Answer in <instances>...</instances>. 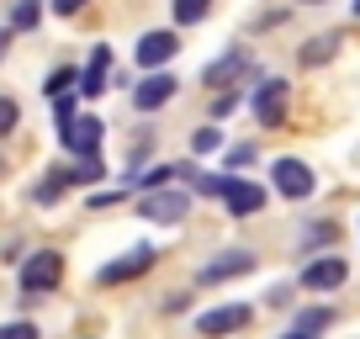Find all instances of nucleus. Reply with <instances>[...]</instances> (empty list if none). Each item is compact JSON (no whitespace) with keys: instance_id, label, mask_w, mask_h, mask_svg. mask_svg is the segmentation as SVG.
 Instances as JSON below:
<instances>
[{"instance_id":"f257e3e1","label":"nucleus","mask_w":360,"mask_h":339,"mask_svg":"<svg viewBox=\"0 0 360 339\" xmlns=\"http://www.w3.org/2000/svg\"><path fill=\"white\" fill-rule=\"evenodd\" d=\"M58 281H64V255H58V249H37L32 260L22 265V292H27V302H32V297H43V292H53Z\"/></svg>"},{"instance_id":"f03ea898","label":"nucleus","mask_w":360,"mask_h":339,"mask_svg":"<svg viewBox=\"0 0 360 339\" xmlns=\"http://www.w3.org/2000/svg\"><path fill=\"white\" fill-rule=\"evenodd\" d=\"M270 186H276L286 202H302V196H313V170H307L302 159H276V165H270Z\"/></svg>"},{"instance_id":"7ed1b4c3","label":"nucleus","mask_w":360,"mask_h":339,"mask_svg":"<svg viewBox=\"0 0 360 339\" xmlns=\"http://www.w3.org/2000/svg\"><path fill=\"white\" fill-rule=\"evenodd\" d=\"M249 302H228V307H212V313H202L196 318V334L202 339H223V334H233V328H249Z\"/></svg>"},{"instance_id":"20e7f679","label":"nucleus","mask_w":360,"mask_h":339,"mask_svg":"<svg viewBox=\"0 0 360 339\" xmlns=\"http://www.w3.org/2000/svg\"><path fill=\"white\" fill-rule=\"evenodd\" d=\"M345 276H349V265L339 260V255H323V260H307L302 265V286H307V292H339Z\"/></svg>"},{"instance_id":"39448f33","label":"nucleus","mask_w":360,"mask_h":339,"mask_svg":"<svg viewBox=\"0 0 360 339\" xmlns=\"http://www.w3.org/2000/svg\"><path fill=\"white\" fill-rule=\"evenodd\" d=\"M186 191H169V186H159V191H148L143 196V217L148 223H180V217H186Z\"/></svg>"},{"instance_id":"423d86ee","label":"nucleus","mask_w":360,"mask_h":339,"mask_svg":"<svg viewBox=\"0 0 360 339\" xmlns=\"http://www.w3.org/2000/svg\"><path fill=\"white\" fill-rule=\"evenodd\" d=\"M255 271V255L249 249H228V255H217V260L202 265V286H217V281H233V276Z\"/></svg>"},{"instance_id":"0eeeda50","label":"nucleus","mask_w":360,"mask_h":339,"mask_svg":"<svg viewBox=\"0 0 360 339\" xmlns=\"http://www.w3.org/2000/svg\"><path fill=\"white\" fill-rule=\"evenodd\" d=\"M286 91H292L286 79H265V85L255 91V117H259L265 127H281V112H286Z\"/></svg>"},{"instance_id":"6e6552de","label":"nucleus","mask_w":360,"mask_h":339,"mask_svg":"<svg viewBox=\"0 0 360 339\" xmlns=\"http://www.w3.org/2000/svg\"><path fill=\"white\" fill-rule=\"evenodd\" d=\"M175 85H180V79L169 75V69H165V75H148L143 85L133 91V106H138V112H159V106H165L169 96H175Z\"/></svg>"},{"instance_id":"1a4fd4ad","label":"nucleus","mask_w":360,"mask_h":339,"mask_svg":"<svg viewBox=\"0 0 360 339\" xmlns=\"http://www.w3.org/2000/svg\"><path fill=\"white\" fill-rule=\"evenodd\" d=\"M175 53H180V37H175V32H148V37H138V64H143V69L169 64Z\"/></svg>"},{"instance_id":"9d476101","label":"nucleus","mask_w":360,"mask_h":339,"mask_svg":"<svg viewBox=\"0 0 360 339\" xmlns=\"http://www.w3.org/2000/svg\"><path fill=\"white\" fill-rule=\"evenodd\" d=\"M223 207L233 217H255L259 207H265V186H255V181H233L228 186V196H223Z\"/></svg>"},{"instance_id":"9b49d317","label":"nucleus","mask_w":360,"mask_h":339,"mask_svg":"<svg viewBox=\"0 0 360 339\" xmlns=\"http://www.w3.org/2000/svg\"><path fill=\"white\" fill-rule=\"evenodd\" d=\"M244 69H249V53H244V48H233V53H223L217 64H207V75H202V79H207V85H233Z\"/></svg>"},{"instance_id":"f8f14e48","label":"nucleus","mask_w":360,"mask_h":339,"mask_svg":"<svg viewBox=\"0 0 360 339\" xmlns=\"http://www.w3.org/2000/svg\"><path fill=\"white\" fill-rule=\"evenodd\" d=\"M64 143L75 148V154H96V143H101V122H96V117L69 122V127H64Z\"/></svg>"},{"instance_id":"ddd939ff","label":"nucleus","mask_w":360,"mask_h":339,"mask_svg":"<svg viewBox=\"0 0 360 339\" xmlns=\"http://www.w3.org/2000/svg\"><path fill=\"white\" fill-rule=\"evenodd\" d=\"M148 265H154V249H133V260H117V265H106V271H101V281H106V286H117V281H133V276H143Z\"/></svg>"},{"instance_id":"4468645a","label":"nucleus","mask_w":360,"mask_h":339,"mask_svg":"<svg viewBox=\"0 0 360 339\" xmlns=\"http://www.w3.org/2000/svg\"><path fill=\"white\" fill-rule=\"evenodd\" d=\"M106 64H112V48H96L85 64V75H79V96H101L106 91Z\"/></svg>"},{"instance_id":"2eb2a0df","label":"nucleus","mask_w":360,"mask_h":339,"mask_svg":"<svg viewBox=\"0 0 360 339\" xmlns=\"http://www.w3.org/2000/svg\"><path fill=\"white\" fill-rule=\"evenodd\" d=\"M101 175H106V165L96 154H79L75 165H69V186H96Z\"/></svg>"},{"instance_id":"dca6fc26","label":"nucleus","mask_w":360,"mask_h":339,"mask_svg":"<svg viewBox=\"0 0 360 339\" xmlns=\"http://www.w3.org/2000/svg\"><path fill=\"white\" fill-rule=\"evenodd\" d=\"M37 22H43V0H16L11 6V32H27Z\"/></svg>"},{"instance_id":"f3484780","label":"nucleus","mask_w":360,"mask_h":339,"mask_svg":"<svg viewBox=\"0 0 360 339\" xmlns=\"http://www.w3.org/2000/svg\"><path fill=\"white\" fill-rule=\"evenodd\" d=\"M180 170H186V165H154V170H143V175H138V186H143V191H159V186L175 181Z\"/></svg>"},{"instance_id":"a211bd4d","label":"nucleus","mask_w":360,"mask_h":339,"mask_svg":"<svg viewBox=\"0 0 360 339\" xmlns=\"http://www.w3.org/2000/svg\"><path fill=\"white\" fill-rule=\"evenodd\" d=\"M207 11H212V0H175V22H180V27H191V22H202Z\"/></svg>"},{"instance_id":"6ab92c4d","label":"nucleus","mask_w":360,"mask_h":339,"mask_svg":"<svg viewBox=\"0 0 360 339\" xmlns=\"http://www.w3.org/2000/svg\"><path fill=\"white\" fill-rule=\"evenodd\" d=\"M69 91H79V75H75V69H58V75L48 79V96L58 101V96H69Z\"/></svg>"},{"instance_id":"aec40b11","label":"nucleus","mask_w":360,"mask_h":339,"mask_svg":"<svg viewBox=\"0 0 360 339\" xmlns=\"http://www.w3.org/2000/svg\"><path fill=\"white\" fill-rule=\"evenodd\" d=\"M334 43H339V37H313V43L302 48V64H323V58L334 53Z\"/></svg>"},{"instance_id":"412c9836","label":"nucleus","mask_w":360,"mask_h":339,"mask_svg":"<svg viewBox=\"0 0 360 339\" xmlns=\"http://www.w3.org/2000/svg\"><path fill=\"white\" fill-rule=\"evenodd\" d=\"M191 148H196V154H217V148H223V133H217V127H196Z\"/></svg>"},{"instance_id":"4be33fe9","label":"nucleus","mask_w":360,"mask_h":339,"mask_svg":"<svg viewBox=\"0 0 360 339\" xmlns=\"http://www.w3.org/2000/svg\"><path fill=\"white\" fill-rule=\"evenodd\" d=\"M228 186H233V175H196V191L202 196H228Z\"/></svg>"},{"instance_id":"5701e85b","label":"nucleus","mask_w":360,"mask_h":339,"mask_svg":"<svg viewBox=\"0 0 360 339\" xmlns=\"http://www.w3.org/2000/svg\"><path fill=\"white\" fill-rule=\"evenodd\" d=\"M328 324H334V313H328V307H307V313L297 318V328H313V334H318V328H328Z\"/></svg>"},{"instance_id":"b1692460","label":"nucleus","mask_w":360,"mask_h":339,"mask_svg":"<svg viewBox=\"0 0 360 339\" xmlns=\"http://www.w3.org/2000/svg\"><path fill=\"white\" fill-rule=\"evenodd\" d=\"M244 165H255V143H233L228 148V170H244Z\"/></svg>"},{"instance_id":"393cba45","label":"nucleus","mask_w":360,"mask_h":339,"mask_svg":"<svg viewBox=\"0 0 360 339\" xmlns=\"http://www.w3.org/2000/svg\"><path fill=\"white\" fill-rule=\"evenodd\" d=\"M16 117H22V112H16V101H11V96H0V138L16 127Z\"/></svg>"},{"instance_id":"a878e982","label":"nucleus","mask_w":360,"mask_h":339,"mask_svg":"<svg viewBox=\"0 0 360 339\" xmlns=\"http://www.w3.org/2000/svg\"><path fill=\"white\" fill-rule=\"evenodd\" d=\"M0 339H37L32 324H0Z\"/></svg>"},{"instance_id":"bb28decb","label":"nucleus","mask_w":360,"mask_h":339,"mask_svg":"<svg viewBox=\"0 0 360 339\" xmlns=\"http://www.w3.org/2000/svg\"><path fill=\"white\" fill-rule=\"evenodd\" d=\"M48 6H53V11H58V16H75V11H79V6H90V0H48Z\"/></svg>"},{"instance_id":"cd10ccee","label":"nucleus","mask_w":360,"mask_h":339,"mask_svg":"<svg viewBox=\"0 0 360 339\" xmlns=\"http://www.w3.org/2000/svg\"><path fill=\"white\" fill-rule=\"evenodd\" d=\"M281 339H313V328H292V334H281Z\"/></svg>"},{"instance_id":"c85d7f7f","label":"nucleus","mask_w":360,"mask_h":339,"mask_svg":"<svg viewBox=\"0 0 360 339\" xmlns=\"http://www.w3.org/2000/svg\"><path fill=\"white\" fill-rule=\"evenodd\" d=\"M6 43H11V27H6V32H0V53H6Z\"/></svg>"},{"instance_id":"c756f323","label":"nucleus","mask_w":360,"mask_h":339,"mask_svg":"<svg viewBox=\"0 0 360 339\" xmlns=\"http://www.w3.org/2000/svg\"><path fill=\"white\" fill-rule=\"evenodd\" d=\"M302 6H323V0H302Z\"/></svg>"},{"instance_id":"7c9ffc66","label":"nucleus","mask_w":360,"mask_h":339,"mask_svg":"<svg viewBox=\"0 0 360 339\" xmlns=\"http://www.w3.org/2000/svg\"><path fill=\"white\" fill-rule=\"evenodd\" d=\"M355 16H360V0H355Z\"/></svg>"}]
</instances>
